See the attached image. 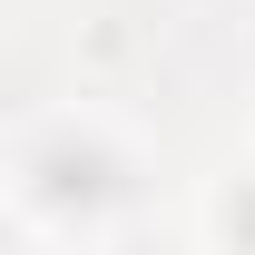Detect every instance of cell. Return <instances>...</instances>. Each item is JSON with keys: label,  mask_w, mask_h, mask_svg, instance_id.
Masks as SVG:
<instances>
[{"label": "cell", "mask_w": 255, "mask_h": 255, "mask_svg": "<svg viewBox=\"0 0 255 255\" xmlns=\"http://www.w3.org/2000/svg\"><path fill=\"white\" fill-rule=\"evenodd\" d=\"M39 206H49V216H98V206H108V196H118V157H108V147H39Z\"/></svg>", "instance_id": "1"}, {"label": "cell", "mask_w": 255, "mask_h": 255, "mask_svg": "<svg viewBox=\"0 0 255 255\" xmlns=\"http://www.w3.org/2000/svg\"><path fill=\"white\" fill-rule=\"evenodd\" d=\"M226 226H236V236H255V196H236V206H226Z\"/></svg>", "instance_id": "2"}]
</instances>
